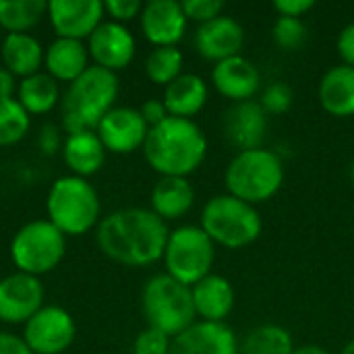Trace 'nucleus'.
Segmentation results:
<instances>
[{"instance_id":"33","label":"nucleus","mask_w":354,"mask_h":354,"mask_svg":"<svg viewBox=\"0 0 354 354\" xmlns=\"http://www.w3.org/2000/svg\"><path fill=\"white\" fill-rule=\"evenodd\" d=\"M292 97H295L292 95V89L286 83L276 81V83H272V85L266 87L259 104H261V108L266 110L268 116H278V114H284V112L290 110Z\"/></svg>"},{"instance_id":"43","label":"nucleus","mask_w":354,"mask_h":354,"mask_svg":"<svg viewBox=\"0 0 354 354\" xmlns=\"http://www.w3.org/2000/svg\"><path fill=\"white\" fill-rule=\"evenodd\" d=\"M292 354H332V353H328L326 348H322V346H317V344H307V346H299V348H295V353Z\"/></svg>"},{"instance_id":"4","label":"nucleus","mask_w":354,"mask_h":354,"mask_svg":"<svg viewBox=\"0 0 354 354\" xmlns=\"http://www.w3.org/2000/svg\"><path fill=\"white\" fill-rule=\"evenodd\" d=\"M228 195L247 201L251 205L270 201L284 183V164L272 149H247L239 151L226 168Z\"/></svg>"},{"instance_id":"21","label":"nucleus","mask_w":354,"mask_h":354,"mask_svg":"<svg viewBox=\"0 0 354 354\" xmlns=\"http://www.w3.org/2000/svg\"><path fill=\"white\" fill-rule=\"evenodd\" d=\"M322 108L338 118L354 116V68L340 64L330 68L319 81Z\"/></svg>"},{"instance_id":"23","label":"nucleus","mask_w":354,"mask_h":354,"mask_svg":"<svg viewBox=\"0 0 354 354\" xmlns=\"http://www.w3.org/2000/svg\"><path fill=\"white\" fill-rule=\"evenodd\" d=\"M195 203V191L187 178L162 176L151 191V212L166 220L183 218Z\"/></svg>"},{"instance_id":"19","label":"nucleus","mask_w":354,"mask_h":354,"mask_svg":"<svg viewBox=\"0 0 354 354\" xmlns=\"http://www.w3.org/2000/svg\"><path fill=\"white\" fill-rule=\"evenodd\" d=\"M212 83L218 93L236 102H249L259 91L261 75L257 66L245 56H232L214 64Z\"/></svg>"},{"instance_id":"42","label":"nucleus","mask_w":354,"mask_h":354,"mask_svg":"<svg viewBox=\"0 0 354 354\" xmlns=\"http://www.w3.org/2000/svg\"><path fill=\"white\" fill-rule=\"evenodd\" d=\"M15 91V75L6 68H0V97H12Z\"/></svg>"},{"instance_id":"29","label":"nucleus","mask_w":354,"mask_h":354,"mask_svg":"<svg viewBox=\"0 0 354 354\" xmlns=\"http://www.w3.org/2000/svg\"><path fill=\"white\" fill-rule=\"evenodd\" d=\"M46 10L44 0H0V27L8 33H25L39 23Z\"/></svg>"},{"instance_id":"39","label":"nucleus","mask_w":354,"mask_h":354,"mask_svg":"<svg viewBox=\"0 0 354 354\" xmlns=\"http://www.w3.org/2000/svg\"><path fill=\"white\" fill-rule=\"evenodd\" d=\"M338 54L342 58V64L354 68V23L346 25L338 35Z\"/></svg>"},{"instance_id":"16","label":"nucleus","mask_w":354,"mask_h":354,"mask_svg":"<svg viewBox=\"0 0 354 354\" xmlns=\"http://www.w3.org/2000/svg\"><path fill=\"white\" fill-rule=\"evenodd\" d=\"M87 50L95 60V66L116 73L127 68L135 58V37L122 23L108 21L89 35Z\"/></svg>"},{"instance_id":"30","label":"nucleus","mask_w":354,"mask_h":354,"mask_svg":"<svg viewBox=\"0 0 354 354\" xmlns=\"http://www.w3.org/2000/svg\"><path fill=\"white\" fill-rule=\"evenodd\" d=\"M183 52L176 46L153 48L145 60V73L151 83L170 85L174 79L183 75Z\"/></svg>"},{"instance_id":"11","label":"nucleus","mask_w":354,"mask_h":354,"mask_svg":"<svg viewBox=\"0 0 354 354\" xmlns=\"http://www.w3.org/2000/svg\"><path fill=\"white\" fill-rule=\"evenodd\" d=\"M44 301V286L37 276L23 272L0 280V319L6 324H27Z\"/></svg>"},{"instance_id":"32","label":"nucleus","mask_w":354,"mask_h":354,"mask_svg":"<svg viewBox=\"0 0 354 354\" xmlns=\"http://www.w3.org/2000/svg\"><path fill=\"white\" fill-rule=\"evenodd\" d=\"M272 35L282 50H299L307 39V25L303 23V19L278 17L272 27Z\"/></svg>"},{"instance_id":"14","label":"nucleus","mask_w":354,"mask_h":354,"mask_svg":"<svg viewBox=\"0 0 354 354\" xmlns=\"http://www.w3.org/2000/svg\"><path fill=\"white\" fill-rule=\"evenodd\" d=\"M168 354H241V348L230 326L195 322L172 338Z\"/></svg>"},{"instance_id":"45","label":"nucleus","mask_w":354,"mask_h":354,"mask_svg":"<svg viewBox=\"0 0 354 354\" xmlns=\"http://www.w3.org/2000/svg\"><path fill=\"white\" fill-rule=\"evenodd\" d=\"M351 183H353V185H354V162H353V164H351Z\"/></svg>"},{"instance_id":"1","label":"nucleus","mask_w":354,"mask_h":354,"mask_svg":"<svg viewBox=\"0 0 354 354\" xmlns=\"http://www.w3.org/2000/svg\"><path fill=\"white\" fill-rule=\"evenodd\" d=\"M170 230L151 209L127 207L100 222L97 245L114 261L143 268L164 257Z\"/></svg>"},{"instance_id":"12","label":"nucleus","mask_w":354,"mask_h":354,"mask_svg":"<svg viewBox=\"0 0 354 354\" xmlns=\"http://www.w3.org/2000/svg\"><path fill=\"white\" fill-rule=\"evenodd\" d=\"M104 2L100 0H52L48 2V15L58 37L83 39L89 37L104 17Z\"/></svg>"},{"instance_id":"24","label":"nucleus","mask_w":354,"mask_h":354,"mask_svg":"<svg viewBox=\"0 0 354 354\" xmlns=\"http://www.w3.org/2000/svg\"><path fill=\"white\" fill-rule=\"evenodd\" d=\"M66 166L75 172V176H89L95 174L106 158V147L102 145L95 131L71 133L64 141L62 149Z\"/></svg>"},{"instance_id":"34","label":"nucleus","mask_w":354,"mask_h":354,"mask_svg":"<svg viewBox=\"0 0 354 354\" xmlns=\"http://www.w3.org/2000/svg\"><path fill=\"white\" fill-rule=\"evenodd\" d=\"M170 342L172 338L166 336L160 330L153 328H145L133 344V353L135 354H168L170 353Z\"/></svg>"},{"instance_id":"3","label":"nucleus","mask_w":354,"mask_h":354,"mask_svg":"<svg viewBox=\"0 0 354 354\" xmlns=\"http://www.w3.org/2000/svg\"><path fill=\"white\" fill-rule=\"evenodd\" d=\"M118 97V77L102 66H89L75 79L62 100V124L71 133L93 131L114 108Z\"/></svg>"},{"instance_id":"36","label":"nucleus","mask_w":354,"mask_h":354,"mask_svg":"<svg viewBox=\"0 0 354 354\" xmlns=\"http://www.w3.org/2000/svg\"><path fill=\"white\" fill-rule=\"evenodd\" d=\"M104 10L110 17H114L116 23H124V21H131L137 15H141L143 4L139 0H108L104 4Z\"/></svg>"},{"instance_id":"25","label":"nucleus","mask_w":354,"mask_h":354,"mask_svg":"<svg viewBox=\"0 0 354 354\" xmlns=\"http://www.w3.org/2000/svg\"><path fill=\"white\" fill-rule=\"evenodd\" d=\"M46 66L50 77L58 81H75L79 79L89 66H87V48L79 39H66L58 37L50 44L46 52Z\"/></svg>"},{"instance_id":"20","label":"nucleus","mask_w":354,"mask_h":354,"mask_svg":"<svg viewBox=\"0 0 354 354\" xmlns=\"http://www.w3.org/2000/svg\"><path fill=\"white\" fill-rule=\"evenodd\" d=\"M191 295L197 317H201V322L214 324H224V319L232 313L236 301L230 280L218 274H209L201 282L191 286Z\"/></svg>"},{"instance_id":"41","label":"nucleus","mask_w":354,"mask_h":354,"mask_svg":"<svg viewBox=\"0 0 354 354\" xmlns=\"http://www.w3.org/2000/svg\"><path fill=\"white\" fill-rule=\"evenodd\" d=\"M39 145L44 151L48 153H54L58 149V133L54 127H44L41 129V135H39Z\"/></svg>"},{"instance_id":"28","label":"nucleus","mask_w":354,"mask_h":354,"mask_svg":"<svg viewBox=\"0 0 354 354\" xmlns=\"http://www.w3.org/2000/svg\"><path fill=\"white\" fill-rule=\"evenodd\" d=\"M295 342L286 328L266 324L247 334L241 344V354H292Z\"/></svg>"},{"instance_id":"18","label":"nucleus","mask_w":354,"mask_h":354,"mask_svg":"<svg viewBox=\"0 0 354 354\" xmlns=\"http://www.w3.org/2000/svg\"><path fill=\"white\" fill-rule=\"evenodd\" d=\"M224 133L230 145L241 151L259 149L268 133V114L259 102H236L224 116Z\"/></svg>"},{"instance_id":"37","label":"nucleus","mask_w":354,"mask_h":354,"mask_svg":"<svg viewBox=\"0 0 354 354\" xmlns=\"http://www.w3.org/2000/svg\"><path fill=\"white\" fill-rule=\"evenodd\" d=\"M313 6H315L313 0H276L274 2L278 17H295V19H301Z\"/></svg>"},{"instance_id":"15","label":"nucleus","mask_w":354,"mask_h":354,"mask_svg":"<svg viewBox=\"0 0 354 354\" xmlns=\"http://www.w3.org/2000/svg\"><path fill=\"white\" fill-rule=\"evenodd\" d=\"M141 31L156 48L176 46L187 31V15L176 0H151L141 10Z\"/></svg>"},{"instance_id":"27","label":"nucleus","mask_w":354,"mask_h":354,"mask_svg":"<svg viewBox=\"0 0 354 354\" xmlns=\"http://www.w3.org/2000/svg\"><path fill=\"white\" fill-rule=\"evenodd\" d=\"M58 83L54 77L37 73L21 81L19 85V104L27 114H46L58 102Z\"/></svg>"},{"instance_id":"17","label":"nucleus","mask_w":354,"mask_h":354,"mask_svg":"<svg viewBox=\"0 0 354 354\" xmlns=\"http://www.w3.org/2000/svg\"><path fill=\"white\" fill-rule=\"evenodd\" d=\"M245 44V29L243 25L226 15L216 17L197 27L195 33V50L199 56L212 62H222L226 58L239 56Z\"/></svg>"},{"instance_id":"10","label":"nucleus","mask_w":354,"mask_h":354,"mask_svg":"<svg viewBox=\"0 0 354 354\" xmlns=\"http://www.w3.org/2000/svg\"><path fill=\"white\" fill-rule=\"evenodd\" d=\"M23 340L33 354L64 353L75 340V322L62 307H41L25 324Z\"/></svg>"},{"instance_id":"22","label":"nucleus","mask_w":354,"mask_h":354,"mask_svg":"<svg viewBox=\"0 0 354 354\" xmlns=\"http://www.w3.org/2000/svg\"><path fill=\"white\" fill-rule=\"evenodd\" d=\"M207 104V85L199 75L183 73L164 89V106L170 116L193 120Z\"/></svg>"},{"instance_id":"9","label":"nucleus","mask_w":354,"mask_h":354,"mask_svg":"<svg viewBox=\"0 0 354 354\" xmlns=\"http://www.w3.org/2000/svg\"><path fill=\"white\" fill-rule=\"evenodd\" d=\"M64 234L50 220L25 224L12 239L10 257L19 272L39 276L54 270L64 257Z\"/></svg>"},{"instance_id":"2","label":"nucleus","mask_w":354,"mask_h":354,"mask_svg":"<svg viewBox=\"0 0 354 354\" xmlns=\"http://www.w3.org/2000/svg\"><path fill=\"white\" fill-rule=\"evenodd\" d=\"M143 153L158 174L187 178L203 164L207 139L197 122L168 116L164 122L149 129Z\"/></svg>"},{"instance_id":"38","label":"nucleus","mask_w":354,"mask_h":354,"mask_svg":"<svg viewBox=\"0 0 354 354\" xmlns=\"http://www.w3.org/2000/svg\"><path fill=\"white\" fill-rule=\"evenodd\" d=\"M141 116H143V120L147 122V127L151 129V127H158L160 122H164L170 114H168V110H166V106H164V100H147L143 106H141Z\"/></svg>"},{"instance_id":"8","label":"nucleus","mask_w":354,"mask_h":354,"mask_svg":"<svg viewBox=\"0 0 354 354\" xmlns=\"http://www.w3.org/2000/svg\"><path fill=\"white\" fill-rule=\"evenodd\" d=\"M214 247V241L201 226H180L172 230L164 251L166 274L189 288L195 286L212 274L216 257Z\"/></svg>"},{"instance_id":"35","label":"nucleus","mask_w":354,"mask_h":354,"mask_svg":"<svg viewBox=\"0 0 354 354\" xmlns=\"http://www.w3.org/2000/svg\"><path fill=\"white\" fill-rule=\"evenodd\" d=\"M180 4H183V10H185L187 19L197 21L199 25H203L207 21H214L224 10L222 0H185Z\"/></svg>"},{"instance_id":"44","label":"nucleus","mask_w":354,"mask_h":354,"mask_svg":"<svg viewBox=\"0 0 354 354\" xmlns=\"http://www.w3.org/2000/svg\"><path fill=\"white\" fill-rule=\"evenodd\" d=\"M340 354H354V340H351V342L342 348V353Z\"/></svg>"},{"instance_id":"31","label":"nucleus","mask_w":354,"mask_h":354,"mask_svg":"<svg viewBox=\"0 0 354 354\" xmlns=\"http://www.w3.org/2000/svg\"><path fill=\"white\" fill-rule=\"evenodd\" d=\"M29 131V114L12 97H0V147L19 143Z\"/></svg>"},{"instance_id":"5","label":"nucleus","mask_w":354,"mask_h":354,"mask_svg":"<svg viewBox=\"0 0 354 354\" xmlns=\"http://www.w3.org/2000/svg\"><path fill=\"white\" fill-rule=\"evenodd\" d=\"M201 228L224 249H245L261 234L263 222L255 205L228 193L214 195L201 212Z\"/></svg>"},{"instance_id":"40","label":"nucleus","mask_w":354,"mask_h":354,"mask_svg":"<svg viewBox=\"0 0 354 354\" xmlns=\"http://www.w3.org/2000/svg\"><path fill=\"white\" fill-rule=\"evenodd\" d=\"M0 354H33L31 348L25 344V340L12 336V334H4L0 332Z\"/></svg>"},{"instance_id":"7","label":"nucleus","mask_w":354,"mask_h":354,"mask_svg":"<svg viewBox=\"0 0 354 354\" xmlns=\"http://www.w3.org/2000/svg\"><path fill=\"white\" fill-rule=\"evenodd\" d=\"M46 207L50 222L64 236H79L97 224L100 197L85 178L62 176L52 185Z\"/></svg>"},{"instance_id":"6","label":"nucleus","mask_w":354,"mask_h":354,"mask_svg":"<svg viewBox=\"0 0 354 354\" xmlns=\"http://www.w3.org/2000/svg\"><path fill=\"white\" fill-rule=\"evenodd\" d=\"M141 307L147 328L160 330L170 338L191 328L197 317L191 288L168 274H158L145 284Z\"/></svg>"},{"instance_id":"13","label":"nucleus","mask_w":354,"mask_h":354,"mask_svg":"<svg viewBox=\"0 0 354 354\" xmlns=\"http://www.w3.org/2000/svg\"><path fill=\"white\" fill-rule=\"evenodd\" d=\"M149 127L135 108H112L97 127V137L108 151L131 153L143 147Z\"/></svg>"},{"instance_id":"26","label":"nucleus","mask_w":354,"mask_h":354,"mask_svg":"<svg viewBox=\"0 0 354 354\" xmlns=\"http://www.w3.org/2000/svg\"><path fill=\"white\" fill-rule=\"evenodd\" d=\"M44 50L39 41L27 33H8L2 41V60L6 71L17 77H31L37 75L44 62Z\"/></svg>"}]
</instances>
